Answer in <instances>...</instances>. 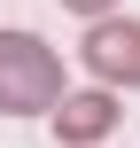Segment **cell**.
<instances>
[{
  "mask_svg": "<svg viewBox=\"0 0 140 148\" xmlns=\"http://www.w3.org/2000/svg\"><path fill=\"white\" fill-rule=\"evenodd\" d=\"M86 70H94L101 86H140V23L101 16L94 39H86Z\"/></svg>",
  "mask_w": 140,
  "mask_h": 148,
  "instance_id": "2",
  "label": "cell"
},
{
  "mask_svg": "<svg viewBox=\"0 0 140 148\" xmlns=\"http://www.w3.org/2000/svg\"><path fill=\"white\" fill-rule=\"evenodd\" d=\"M55 101H62V62L31 31H0V109L8 117H39Z\"/></svg>",
  "mask_w": 140,
  "mask_h": 148,
  "instance_id": "1",
  "label": "cell"
},
{
  "mask_svg": "<svg viewBox=\"0 0 140 148\" xmlns=\"http://www.w3.org/2000/svg\"><path fill=\"white\" fill-rule=\"evenodd\" d=\"M55 125H62V140H101V133L117 125V101H109V94H78V101L55 109Z\"/></svg>",
  "mask_w": 140,
  "mask_h": 148,
  "instance_id": "3",
  "label": "cell"
},
{
  "mask_svg": "<svg viewBox=\"0 0 140 148\" xmlns=\"http://www.w3.org/2000/svg\"><path fill=\"white\" fill-rule=\"evenodd\" d=\"M70 8H86V16H101V8H109V0H70Z\"/></svg>",
  "mask_w": 140,
  "mask_h": 148,
  "instance_id": "4",
  "label": "cell"
}]
</instances>
